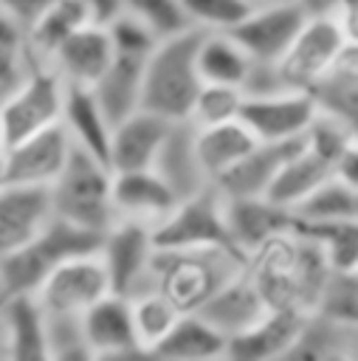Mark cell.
<instances>
[{"label": "cell", "mask_w": 358, "mask_h": 361, "mask_svg": "<svg viewBox=\"0 0 358 361\" xmlns=\"http://www.w3.org/2000/svg\"><path fill=\"white\" fill-rule=\"evenodd\" d=\"M242 271L259 290L268 310H290L310 316L319 310L330 265L321 248L296 226L268 237L245 254Z\"/></svg>", "instance_id": "6da1fadb"}, {"label": "cell", "mask_w": 358, "mask_h": 361, "mask_svg": "<svg viewBox=\"0 0 358 361\" xmlns=\"http://www.w3.org/2000/svg\"><path fill=\"white\" fill-rule=\"evenodd\" d=\"M245 257L234 248H158L149 271V290H158L180 313H197L231 276Z\"/></svg>", "instance_id": "7a4b0ae2"}, {"label": "cell", "mask_w": 358, "mask_h": 361, "mask_svg": "<svg viewBox=\"0 0 358 361\" xmlns=\"http://www.w3.org/2000/svg\"><path fill=\"white\" fill-rule=\"evenodd\" d=\"M197 39L200 31H186L169 39H161L144 62V87L141 107L158 113L169 121H189L192 102L200 90L197 73Z\"/></svg>", "instance_id": "3957f363"}, {"label": "cell", "mask_w": 358, "mask_h": 361, "mask_svg": "<svg viewBox=\"0 0 358 361\" xmlns=\"http://www.w3.org/2000/svg\"><path fill=\"white\" fill-rule=\"evenodd\" d=\"M48 197L54 217H62L93 234H104L116 223L113 169L76 147L59 178L48 186Z\"/></svg>", "instance_id": "277c9868"}, {"label": "cell", "mask_w": 358, "mask_h": 361, "mask_svg": "<svg viewBox=\"0 0 358 361\" xmlns=\"http://www.w3.org/2000/svg\"><path fill=\"white\" fill-rule=\"evenodd\" d=\"M65 82L51 65H28L8 90L0 93V149H8L62 118Z\"/></svg>", "instance_id": "5b68a950"}, {"label": "cell", "mask_w": 358, "mask_h": 361, "mask_svg": "<svg viewBox=\"0 0 358 361\" xmlns=\"http://www.w3.org/2000/svg\"><path fill=\"white\" fill-rule=\"evenodd\" d=\"M344 45V37L327 8H313L290 42V48L279 56L276 65H271L273 85L279 90H304L313 93L324 76L330 73L338 51Z\"/></svg>", "instance_id": "8992f818"}, {"label": "cell", "mask_w": 358, "mask_h": 361, "mask_svg": "<svg viewBox=\"0 0 358 361\" xmlns=\"http://www.w3.org/2000/svg\"><path fill=\"white\" fill-rule=\"evenodd\" d=\"M152 234L158 248H234L226 226V200L211 183L180 197Z\"/></svg>", "instance_id": "52a82bcc"}, {"label": "cell", "mask_w": 358, "mask_h": 361, "mask_svg": "<svg viewBox=\"0 0 358 361\" xmlns=\"http://www.w3.org/2000/svg\"><path fill=\"white\" fill-rule=\"evenodd\" d=\"M107 293H113L110 279L96 251L59 262L37 288L34 302L45 319H79Z\"/></svg>", "instance_id": "ba28073f"}, {"label": "cell", "mask_w": 358, "mask_h": 361, "mask_svg": "<svg viewBox=\"0 0 358 361\" xmlns=\"http://www.w3.org/2000/svg\"><path fill=\"white\" fill-rule=\"evenodd\" d=\"M155 251L158 245L149 226L116 220L101 234V245H99V259L107 271L110 290L127 299L149 290V271Z\"/></svg>", "instance_id": "9c48e42d"}, {"label": "cell", "mask_w": 358, "mask_h": 361, "mask_svg": "<svg viewBox=\"0 0 358 361\" xmlns=\"http://www.w3.org/2000/svg\"><path fill=\"white\" fill-rule=\"evenodd\" d=\"M319 113V102L304 90H265L245 93L240 121L251 130L257 141L265 144H288L299 141L310 121Z\"/></svg>", "instance_id": "30bf717a"}, {"label": "cell", "mask_w": 358, "mask_h": 361, "mask_svg": "<svg viewBox=\"0 0 358 361\" xmlns=\"http://www.w3.org/2000/svg\"><path fill=\"white\" fill-rule=\"evenodd\" d=\"M313 8L304 0L290 3H259L251 14L231 31L234 39L257 65H276L279 56L290 48Z\"/></svg>", "instance_id": "8fae6325"}, {"label": "cell", "mask_w": 358, "mask_h": 361, "mask_svg": "<svg viewBox=\"0 0 358 361\" xmlns=\"http://www.w3.org/2000/svg\"><path fill=\"white\" fill-rule=\"evenodd\" d=\"M73 152V141L62 124H54L8 149L0 152L3 180L14 186H39L48 189L65 169Z\"/></svg>", "instance_id": "7c38bea8"}, {"label": "cell", "mask_w": 358, "mask_h": 361, "mask_svg": "<svg viewBox=\"0 0 358 361\" xmlns=\"http://www.w3.org/2000/svg\"><path fill=\"white\" fill-rule=\"evenodd\" d=\"M180 195L158 169H130L113 172V209L116 220H130L149 226H161L169 212L178 206Z\"/></svg>", "instance_id": "4fadbf2b"}, {"label": "cell", "mask_w": 358, "mask_h": 361, "mask_svg": "<svg viewBox=\"0 0 358 361\" xmlns=\"http://www.w3.org/2000/svg\"><path fill=\"white\" fill-rule=\"evenodd\" d=\"M178 121H169L149 110H135L124 121L113 124L110 135V152L107 166L113 172H130V169H152L172 135V127Z\"/></svg>", "instance_id": "5bb4252c"}, {"label": "cell", "mask_w": 358, "mask_h": 361, "mask_svg": "<svg viewBox=\"0 0 358 361\" xmlns=\"http://www.w3.org/2000/svg\"><path fill=\"white\" fill-rule=\"evenodd\" d=\"M3 361H54V344L42 310L34 296H11L0 302Z\"/></svg>", "instance_id": "9a60e30c"}, {"label": "cell", "mask_w": 358, "mask_h": 361, "mask_svg": "<svg viewBox=\"0 0 358 361\" xmlns=\"http://www.w3.org/2000/svg\"><path fill=\"white\" fill-rule=\"evenodd\" d=\"M51 220L48 189L39 186H0V259L28 245Z\"/></svg>", "instance_id": "2e32d148"}, {"label": "cell", "mask_w": 358, "mask_h": 361, "mask_svg": "<svg viewBox=\"0 0 358 361\" xmlns=\"http://www.w3.org/2000/svg\"><path fill=\"white\" fill-rule=\"evenodd\" d=\"M113 59H116V51L107 37V28L99 23H87L54 54L48 65L59 73L65 85L93 87L104 76V71L113 65Z\"/></svg>", "instance_id": "e0dca14e"}, {"label": "cell", "mask_w": 358, "mask_h": 361, "mask_svg": "<svg viewBox=\"0 0 358 361\" xmlns=\"http://www.w3.org/2000/svg\"><path fill=\"white\" fill-rule=\"evenodd\" d=\"M276 361H358V327L310 313Z\"/></svg>", "instance_id": "ac0fdd59"}, {"label": "cell", "mask_w": 358, "mask_h": 361, "mask_svg": "<svg viewBox=\"0 0 358 361\" xmlns=\"http://www.w3.org/2000/svg\"><path fill=\"white\" fill-rule=\"evenodd\" d=\"M226 226L234 251L245 257L268 237L293 228L296 212L282 209L268 197H240V200H226Z\"/></svg>", "instance_id": "d6986e66"}, {"label": "cell", "mask_w": 358, "mask_h": 361, "mask_svg": "<svg viewBox=\"0 0 358 361\" xmlns=\"http://www.w3.org/2000/svg\"><path fill=\"white\" fill-rule=\"evenodd\" d=\"M299 141H288V144H265V141H257V147L240 164H234L226 175H220L217 180H211V186L220 192L223 200L265 197L271 180L276 178L279 166L296 149Z\"/></svg>", "instance_id": "ffe728a7"}, {"label": "cell", "mask_w": 358, "mask_h": 361, "mask_svg": "<svg viewBox=\"0 0 358 361\" xmlns=\"http://www.w3.org/2000/svg\"><path fill=\"white\" fill-rule=\"evenodd\" d=\"M197 313L209 324H214L226 338H234V336L245 333L248 327H254L268 313V305L262 302V296L254 288V282L248 279V274L240 271Z\"/></svg>", "instance_id": "44dd1931"}, {"label": "cell", "mask_w": 358, "mask_h": 361, "mask_svg": "<svg viewBox=\"0 0 358 361\" xmlns=\"http://www.w3.org/2000/svg\"><path fill=\"white\" fill-rule=\"evenodd\" d=\"M59 124L68 130V135H70L76 149H82V152H87V155H93V158L107 164L113 124L104 116V110L99 107V102H96L90 87L65 85V102H62Z\"/></svg>", "instance_id": "7402d4cb"}, {"label": "cell", "mask_w": 358, "mask_h": 361, "mask_svg": "<svg viewBox=\"0 0 358 361\" xmlns=\"http://www.w3.org/2000/svg\"><path fill=\"white\" fill-rule=\"evenodd\" d=\"M192 147H195V158L203 178L211 183L220 175H226L234 164H240L257 147V138L237 118V121L211 124V127H192Z\"/></svg>", "instance_id": "603a6c76"}, {"label": "cell", "mask_w": 358, "mask_h": 361, "mask_svg": "<svg viewBox=\"0 0 358 361\" xmlns=\"http://www.w3.org/2000/svg\"><path fill=\"white\" fill-rule=\"evenodd\" d=\"M197 73L206 85H231V87H248V79L257 68V62L245 54V48L234 39L231 31H200L197 39Z\"/></svg>", "instance_id": "cb8c5ba5"}, {"label": "cell", "mask_w": 358, "mask_h": 361, "mask_svg": "<svg viewBox=\"0 0 358 361\" xmlns=\"http://www.w3.org/2000/svg\"><path fill=\"white\" fill-rule=\"evenodd\" d=\"M307 316L290 310H268L254 327L228 338L226 361H276L296 338Z\"/></svg>", "instance_id": "d4e9b609"}, {"label": "cell", "mask_w": 358, "mask_h": 361, "mask_svg": "<svg viewBox=\"0 0 358 361\" xmlns=\"http://www.w3.org/2000/svg\"><path fill=\"white\" fill-rule=\"evenodd\" d=\"M79 333H82L85 347L93 355L138 344L135 341V327H132L130 299L118 296V293L101 296L96 305H90L79 316Z\"/></svg>", "instance_id": "484cf974"}, {"label": "cell", "mask_w": 358, "mask_h": 361, "mask_svg": "<svg viewBox=\"0 0 358 361\" xmlns=\"http://www.w3.org/2000/svg\"><path fill=\"white\" fill-rule=\"evenodd\" d=\"M333 164L324 161L321 155L310 152L302 141L296 144V149L285 158V164L279 166L276 178L268 186V200L279 203L282 209L296 212L321 183H327L333 178Z\"/></svg>", "instance_id": "4316f807"}, {"label": "cell", "mask_w": 358, "mask_h": 361, "mask_svg": "<svg viewBox=\"0 0 358 361\" xmlns=\"http://www.w3.org/2000/svg\"><path fill=\"white\" fill-rule=\"evenodd\" d=\"M87 23H90V14L82 0H54L25 28V48H28L31 65H48L54 54Z\"/></svg>", "instance_id": "83f0119b"}, {"label": "cell", "mask_w": 358, "mask_h": 361, "mask_svg": "<svg viewBox=\"0 0 358 361\" xmlns=\"http://www.w3.org/2000/svg\"><path fill=\"white\" fill-rule=\"evenodd\" d=\"M228 338L200 313H180L166 338L155 347L163 361H223Z\"/></svg>", "instance_id": "f1b7e54d"}, {"label": "cell", "mask_w": 358, "mask_h": 361, "mask_svg": "<svg viewBox=\"0 0 358 361\" xmlns=\"http://www.w3.org/2000/svg\"><path fill=\"white\" fill-rule=\"evenodd\" d=\"M147 62V59H144ZM144 62L116 56L104 76L90 87L99 107L110 118V124L124 121L135 110H141V87H144Z\"/></svg>", "instance_id": "f546056e"}, {"label": "cell", "mask_w": 358, "mask_h": 361, "mask_svg": "<svg viewBox=\"0 0 358 361\" xmlns=\"http://www.w3.org/2000/svg\"><path fill=\"white\" fill-rule=\"evenodd\" d=\"M296 228L307 234L324 254L333 274L358 271V217L321 220V223H299Z\"/></svg>", "instance_id": "4dcf8cb0"}, {"label": "cell", "mask_w": 358, "mask_h": 361, "mask_svg": "<svg viewBox=\"0 0 358 361\" xmlns=\"http://www.w3.org/2000/svg\"><path fill=\"white\" fill-rule=\"evenodd\" d=\"M152 169H158L180 197L209 186V180L203 178V172L197 166V158H195L192 124L189 121H178L172 127V135H169V141H166V147H163V152H161V158Z\"/></svg>", "instance_id": "1f68e13d"}, {"label": "cell", "mask_w": 358, "mask_h": 361, "mask_svg": "<svg viewBox=\"0 0 358 361\" xmlns=\"http://www.w3.org/2000/svg\"><path fill=\"white\" fill-rule=\"evenodd\" d=\"M130 310H132L135 341L149 350H155L166 338V333L175 327V322L180 319V310L169 299H163L158 290H144V293L132 296Z\"/></svg>", "instance_id": "d6a6232c"}, {"label": "cell", "mask_w": 358, "mask_h": 361, "mask_svg": "<svg viewBox=\"0 0 358 361\" xmlns=\"http://www.w3.org/2000/svg\"><path fill=\"white\" fill-rule=\"evenodd\" d=\"M242 99L245 90L242 87H231V85H200L195 102H192V113H189V124L192 127H211V124H226V121H237L240 110H242Z\"/></svg>", "instance_id": "836d02e7"}, {"label": "cell", "mask_w": 358, "mask_h": 361, "mask_svg": "<svg viewBox=\"0 0 358 361\" xmlns=\"http://www.w3.org/2000/svg\"><path fill=\"white\" fill-rule=\"evenodd\" d=\"M341 217H358V195L350 192L335 178L321 183L296 209V220L299 223H321V220H341Z\"/></svg>", "instance_id": "e575fe53"}, {"label": "cell", "mask_w": 358, "mask_h": 361, "mask_svg": "<svg viewBox=\"0 0 358 361\" xmlns=\"http://www.w3.org/2000/svg\"><path fill=\"white\" fill-rule=\"evenodd\" d=\"M197 31H234L257 6L254 0H180Z\"/></svg>", "instance_id": "d590c367"}, {"label": "cell", "mask_w": 358, "mask_h": 361, "mask_svg": "<svg viewBox=\"0 0 358 361\" xmlns=\"http://www.w3.org/2000/svg\"><path fill=\"white\" fill-rule=\"evenodd\" d=\"M124 11L138 17L158 39H169L192 31V23L180 0H124Z\"/></svg>", "instance_id": "8d00e7d4"}, {"label": "cell", "mask_w": 358, "mask_h": 361, "mask_svg": "<svg viewBox=\"0 0 358 361\" xmlns=\"http://www.w3.org/2000/svg\"><path fill=\"white\" fill-rule=\"evenodd\" d=\"M28 65L31 59L25 48V28L14 23L6 11H0V93L20 82Z\"/></svg>", "instance_id": "74e56055"}, {"label": "cell", "mask_w": 358, "mask_h": 361, "mask_svg": "<svg viewBox=\"0 0 358 361\" xmlns=\"http://www.w3.org/2000/svg\"><path fill=\"white\" fill-rule=\"evenodd\" d=\"M107 37L113 42V51L116 56H127V59H147L155 45L161 42L138 17H132L130 11H121L116 20H110L107 25Z\"/></svg>", "instance_id": "f35d334b"}, {"label": "cell", "mask_w": 358, "mask_h": 361, "mask_svg": "<svg viewBox=\"0 0 358 361\" xmlns=\"http://www.w3.org/2000/svg\"><path fill=\"white\" fill-rule=\"evenodd\" d=\"M313 96L321 110L341 118L358 138V85H319Z\"/></svg>", "instance_id": "ab89813d"}, {"label": "cell", "mask_w": 358, "mask_h": 361, "mask_svg": "<svg viewBox=\"0 0 358 361\" xmlns=\"http://www.w3.org/2000/svg\"><path fill=\"white\" fill-rule=\"evenodd\" d=\"M51 344H54V361H93V353L85 347L79 333V319H45Z\"/></svg>", "instance_id": "60d3db41"}, {"label": "cell", "mask_w": 358, "mask_h": 361, "mask_svg": "<svg viewBox=\"0 0 358 361\" xmlns=\"http://www.w3.org/2000/svg\"><path fill=\"white\" fill-rule=\"evenodd\" d=\"M321 85H358V42H344Z\"/></svg>", "instance_id": "b9f144b4"}, {"label": "cell", "mask_w": 358, "mask_h": 361, "mask_svg": "<svg viewBox=\"0 0 358 361\" xmlns=\"http://www.w3.org/2000/svg\"><path fill=\"white\" fill-rule=\"evenodd\" d=\"M324 8L333 14L344 42H358V0H330Z\"/></svg>", "instance_id": "7bdbcfd3"}, {"label": "cell", "mask_w": 358, "mask_h": 361, "mask_svg": "<svg viewBox=\"0 0 358 361\" xmlns=\"http://www.w3.org/2000/svg\"><path fill=\"white\" fill-rule=\"evenodd\" d=\"M54 0H0V11H6L14 23H20L23 28H28Z\"/></svg>", "instance_id": "ee69618b"}, {"label": "cell", "mask_w": 358, "mask_h": 361, "mask_svg": "<svg viewBox=\"0 0 358 361\" xmlns=\"http://www.w3.org/2000/svg\"><path fill=\"white\" fill-rule=\"evenodd\" d=\"M333 178L341 180L350 192L358 195V138L341 152V158L335 161V169H333Z\"/></svg>", "instance_id": "f6af8a7d"}, {"label": "cell", "mask_w": 358, "mask_h": 361, "mask_svg": "<svg viewBox=\"0 0 358 361\" xmlns=\"http://www.w3.org/2000/svg\"><path fill=\"white\" fill-rule=\"evenodd\" d=\"M93 361H163V358L158 355V350H149V347H141V344H130V347H121V350H110V353L93 355Z\"/></svg>", "instance_id": "bcb514c9"}, {"label": "cell", "mask_w": 358, "mask_h": 361, "mask_svg": "<svg viewBox=\"0 0 358 361\" xmlns=\"http://www.w3.org/2000/svg\"><path fill=\"white\" fill-rule=\"evenodd\" d=\"M82 3L90 14V23H99V25H107L124 11V0H82Z\"/></svg>", "instance_id": "7dc6e473"}, {"label": "cell", "mask_w": 358, "mask_h": 361, "mask_svg": "<svg viewBox=\"0 0 358 361\" xmlns=\"http://www.w3.org/2000/svg\"><path fill=\"white\" fill-rule=\"evenodd\" d=\"M254 3L259 6V3H290V0H254ZM304 3H307V0H304Z\"/></svg>", "instance_id": "c3c4849f"}, {"label": "cell", "mask_w": 358, "mask_h": 361, "mask_svg": "<svg viewBox=\"0 0 358 361\" xmlns=\"http://www.w3.org/2000/svg\"><path fill=\"white\" fill-rule=\"evenodd\" d=\"M327 3H330V0H319V3H316V8H324Z\"/></svg>", "instance_id": "681fc988"}, {"label": "cell", "mask_w": 358, "mask_h": 361, "mask_svg": "<svg viewBox=\"0 0 358 361\" xmlns=\"http://www.w3.org/2000/svg\"><path fill=\"white\" fill-rule=\"evenodd\" d=\"M3 183H6V180H3V164H0V186H3Z\"/></svg>", "instance_id": "f907efd6"}, {"label": "cell", "mask_w": 358, "mask_h": 361, "mask_svg": "<svg viewBox=\"0 0 358 361\" xmlns=\"http://www.w3.org/2000/svg\"><path fill=\"white\" fill-rule=\"evenodd\" d=\"M316 3H319V0H307V6H310V8H316Z\"/></svg>", "instance_id": "816d5d0a"}, {"label": "cell", "mask_w": 358, "mask_h": 361, "mask_svg": "<svg viewBox=\"0 0 358 361\" xmlns=\"http://www.w3.org/2000/svg\"><path fill=\"white\" fill-rule=\"evenodd\" d=\"M0 152H3V149H0Z\"/></svg>", "instance_id": "f5cc1de1"}, {"label": "cell", "mask_w": 358, "mask_h": 361, "mask_svg": "<svg viewBox=\"0 0 358 361\" xmlns=\"http://www.w3.org/2000/svg\"><path fill=\"white\" fill-rule=\"evenodd\" d=\"M223 361H226V358H223Z\"/></svg>", "instance_id": "db71d44e"}]
</instances>
